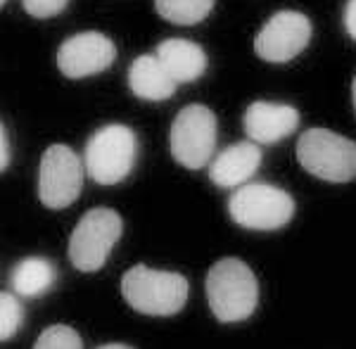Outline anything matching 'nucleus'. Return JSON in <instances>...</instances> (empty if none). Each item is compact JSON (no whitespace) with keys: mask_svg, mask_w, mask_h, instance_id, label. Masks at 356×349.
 Returning <instances> with one entry per match:
<instances>
[{"mask_svg":"<svg viewBox=\"0 0 356 349\" xmlns=\"http://www.w3.org/2000/svg\"><path fill=\"white\" fill-rule=\"evenodd\" d=\"M207 302L221 323L245 321L259 305V283L245 261L226 257L207 273Z\"/></svg>","mask_w":356,"mask_h":349,"instance_id":"1","label":"nucleus"},{"mask_svg":"<svg viewBox=\"0 0 356 349\" xmlns=\"http://www.w3.org/2000/svg\"><path fill=\"white\" fill-rule=\"evenodd\" d=\"M122 295L131 309L145 316H174L188 302V280L174 271L138 264L124 273Z\"/></svg>","mask_w":356,"mask_h":349,"instance_id":"2","label":"nucleus"},{"mask_svg":"<svg viewBox=\"0 0 356 349\" xmlns=\"http://www.w3.org/2000/svg\"><path fill=\"white\" fill-rule=\"evenodd\" d=\"M138 157V138L124 124H107L86 143L83 164L88 176L100 186H117L131 174Z\"/></svg>","mask_w":356,"mask_h":349,"instance_id":"3","label":"nucleus"},{"mask_svg":"<svg viewBox=\"0 0 356 349\" xmlns=\"http://www.w3.org/2000/svg\"><path fill=\"white\" fill-rule=\"evenodd\" d=\"M228 214L250 231H278L295 216V200L271 183H245L228 200Z\"/></svg>","mask_w":356,"mask_h":349,"instance_id":"4","label":"nucleus"},{"mask_svg":"<svg viewBox=\"0 0 356 349\" xmlns=\"http://www.w3.org/2000/svg\"><path fill=\"white\" fill-rule=\"evenodd\" d=\"M297 159L321 181L349 183L356 179V143L328 129H309L297 140Z\"/></svg>","mask_w":356,"mask_h":349,"instance_id":"5","label":"nucleus"},{"mask_svg":"<svg viewBox=\"0 0 356 349\" xmlns=\"http://www.w3.org/2000/svg\"><path fill=\"white\" fill-rule=\"evenodd\" d=\"M122 216L114 209L95 207L86 211L69 238V259L83 273H95L105 266L112 247L122 238Z\"/></svg>","mask_w":356,"mask_h":349,"instance_id":"6","label":"nucleus"},{"mask_svg":"<svg viewBox=\"0 0 356 349\" xmlns=\"http://www.w3.org/2000/svg\"><path fill=\"white\" fill-rule=\"evenodd\" d=\"M216 117L204 105H188L171 124V157L186 169H202L216 150Z\"/></svg>","mask_w":356,"mask_h":349,"instance_id":"7","label":"nucleus"},{"mask_svg":"<svg viewBox=\"0 0 356 349\" xmlns=\"http://www.w3.org/2000/svg\"><path fill=\"white\" fill-rule=\"evenodd\" d=\"M86 164L69 145H50L38 169V197L48 209H65L81 195Z\"/></svg>","mask_w":356,"mask_h":349,"instance_id":"8","label":"nucleus"},{"mask_svg":"<svg viewBox=\"0 0 356 349\" xmlns=\"http://www.w3.org/2000/svg\"><path fill=\"white\" fill-rule=\"evenodd\" d=\"M312 41V22L297 10L275 13L254 38V53L266 62L283 65L295 60Z\"/></svg>","mask_w":356,"mask_h":349,"instance_id":"9","label":"nucleus"},{"mask_svg":"<svg viewBox=\"0 0 356 349\" xmlns=\"http://www.w3.org/2000/svg\"><path fill=\"white\" fill-rule=\"evenodd\" d=\"M117 48L105 33L83 31L67 38L57 50V67L67 79H86L110 70Z\"/></svg>","mask_w":356,"mask_h":349,"instance_id":"10","label":"nucleus"},{"mask_svg":"<svg viewBox=\"0 0 356 349\" xmlns=\"http://www.w3.org/2000/svg\"><path fill=\"white\" fill-rule=\"evenodd\" d=\"M243 126L247 138L257 145H273L288 138L300 126V112L292 105H275V102L257 100L245 110Z\"/></svg>","mask_w":356,"mask_h":349,"instance_id":"11","label":"nucleus"},{"mask_svg":"<svg viewBox=\"0 0 356 349\" xmlns=\"http://www.w3.org/2000/svg\"><path fill=\"white\" fill-rule=\"evenodd\" d=\"M261 167V147L252 140L233 143L211 159L209 179L219 188L245 186Z\"/></svg>","mask_w":356,"mask_h":349,"instance_id":"12","label":"nucleus"},{"mask_svg":"<svg viewBox=\"0 0 356 349\" xmlns=\"http://www.w3.org/2000/svg\"><path fill=\"white\" fill-rule=\"evenodd\" d=\"M157 57L176 83L197 81L207 70V53L202 45L188 38H166L157 45Z\"/></svg>","mask_w":356,"mask_h":349,"instance_id":"13","label":"nucleus"},{"mask_svg":"<svg viewBox=\"0 0 356 349\" xmlns=\"http://www.w3.org/2000/svg\"><path fill=\"white\" fill-rule=\"evenodd\" d=\"M176 81L171 74L164 70L157 55H140L134 60L129 70V88L134 90L136 98L147 102L169 100L176 93Z\"/></svg>","mask_w":356,"mask_h":349,"instance_id":"14","label":"nucleus"},{"mask_svg":"<svg viewBox=\"0 0 356 349\" xmlns=\"http://www.w3.org/2000/svg\"><path fill=\"white\" fill-rule=\"evenodd\" d=\"M55 266L43 257H26L13 268V290L22 297H38L55 283Z\"/></svg>","mask_w":356,"mask_h":349,"instance_id":"15","label":"nucleus"},{"mask_svg":"<svg viewBox=\"0 0 356 349\" xmlns=\"http://www.w3.org/2000/svg\"><path fill=\"white\" fill-rule=\"evenodd\" d=\"M214 0H154V10L162 19L178 26H193L207 19Z\"/></svg>","mask_w":356,"mask_h":349,"instance_id":"16","label":"nucleus"},{"mask_svg":"<svg viewBox=\"0 0 356 349\" xmlns=\"http://www.w3.org/2000/svg\"><path fill=\"white\" fill-rule=\"evenodd\" d=\"M33 349H83V345L76 330L69 328V325L57 323V325L45 328L43 333L38 335Z\"/></svg>","mask_w":356,"mask_h":349,"instance_id":"17","label":"nucleus"},{"mask_svg":"<svg viewBox=\"0 0 356 349\" xmlns=\"http://www.w3.org/2000/svg\"><path fill=\"white\" fill-rule=\"evenodd\" d=\"M22 318H24V311H22L19 300L13 293L0 295V340L5 342L15 337L22 325Z\"/></svg>","mask_w":356,"mask_h":349,"instance_id":"18","label":"nucleus"},{"mask_svg":"<svg viewBox=\"0 0 356 349\" xmlns=\"http://www.w3.org/2000/svg\"><path fill=\"white\" fill-rule=\"evenodd\" d=\"M22 5L36 19H48V17L60 15L69 5V0H22Z\"/></svg>","mask_w":356,"mask_h":349,"instance_id":"19","label":"nucleus"},{"mask_svg":"<svg viewBox=\"0 0 356 349\" xmlns=\"http://www.w3.org/2000/svg\"><path fill=\"white\" fill-rule=\"evenodd\" d=\"M13 152H10V136L5 124H0V171H8Z\"/></svg>","mask_w":356,"mask_h":349,"instance_id":"20","label":"nucleus"},{"mask_svg":"<svg viewBox=\"0 0 356 349\" xmlns=\"http://www.w3.org/2000/svg\"><path fill=\"white\" fill-rule=\"evenodd\" d=\"M344 29L356 41V0H349L347 8H344Z\"/></svg>","mask_w":356,"mask_h":349,"instance_id":"21","label":"nucleus"},{"mask_svg":"<svg viewBox=\"0 0 356 349\" xmlns=\"http://www.w3.org/2000/svg\"><path fill=\"white\" fill-rule=\"evenodd\" d=\"M97 349H134V347H129V345H102Z\"/></svg>","mask_w":356,"mask_h":349,"instance_id":"22","label":"nucleus"},{"mask_svg":"<svg viewBox=\"0 0 356 349\" xmlns=\"http://www.w3.org/2000/svg\"><path fill=\"white\" fill-rule=\"evenodd\" d=\"M352 98H354V112H356V76H354V83H352Z\"/></svg>","mask_w":356,"mask_h":349,"instance_id":"23","label":"nucleus"},{"mask_svg":"<svg viewBox=\"0 0 356 349\" xmlns=\"http://www.w3.org/2000/svg\"><path fill=\"white\" fill-rule=\"evenodd\" d=\"M5 5H8V0H0V8H5Z\"/></svg>","mask_w":356,"mask_h":349,"instance_id":"24","label":"nucleus"}]
</instances>
